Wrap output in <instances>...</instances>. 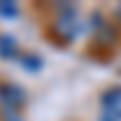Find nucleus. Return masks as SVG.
<instances>
[{
    "label": "nucleus",
    "instance_id": "obj_1",
    "mask_svg": "<svg viewBox=\"0 0 121 121\" xmlns=\"http://www.w3.org/2000/svg\"><path fill=\"white\" fill-rule=\"evenodd\" d=\"M0 102H3V109L5 112H10V114H15L19 107L24 104V92H22V87H17V85H12V82H7V85H3L0 87Z\"/></svg>",
    "mask_w": 121,
    "mask_h": 121
},
{
    "label": "nucleus",
    "instance_id": "obj_2",
    "mask_svg": "<svg viewBox=\"0 0 121 121\" xmlns=\"http://www.w3.org/2000/svg\"><path fill=\"white\" fill-rule=\"evenodd\" d=\"M102 104L112 112V109H116L121 104V87H112V90H107V92L102 95Z\"/></svg>",
    "mask_w": 121,
    "mask_h": 121
},
{
    "label": "nucleus",
    "instance_id": "obj_3",
    "mask_svg": "<svg viewBox=\"0 0 121 121\" xmlns=\"http://www.w3.org/2000/svg\"><path fill=\"white\" fill-rule=\"evenodd\" d=\"M17 53V41L12 36H0V56L3 58H12Z\"/></svg>",
    "mask_w": 121,
    "mask_h": 121
},
{
    "label": "nucleus",
    "instance_id": "obj_4",
    "mask_svg": "<svg viewBox=\"0 0 121 121\" xmlns=\"http://www.w3.org/2000/svg\"><path fill=\"white\" fill-rule=\"evenodd\" d=\"M19 63H22V68H29V70H39L41 68V60H39L36 56H22Z\"/></svg>",
    "mask_w": 121,
    "mask_h": 121
},
{
    "label": "nucleus",
    "instance_id": "obj_5",
    "mask_svg": "<svg viewBox=\"0 0 121 121\" xmlns=\"http://www.w3.org/2000/svg\"><path fill=\"white\" fill-rule=\"evenodd\" d=\"M0 15L15 17V15H17V5H12V3H0Z\"/></svg>",
    "mask_w": 121,
    "mask_h": 121
},
{
    "label": "nucleus",
    "instance_id": "obj_6",
    "mask_svg": "<svg viewBox=\"0 0 121 121\" xmlns=\"http://www.w3.org/2000/svg\"><path fill=\"white\" fill-rule=\"evenodd\" d=\"M104 121H121V114H119V112H107Z\"/></svg>",
    "mask_w": 121,
    "mask_h": 121
}]
</instances>
